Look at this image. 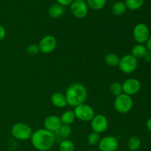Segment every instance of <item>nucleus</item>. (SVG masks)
<instances>
[{"label":"nucleus","instance_id":"nucleus-16","mask_svg":"<svg viewBox=\"0 0 151 151\" xmlns=\"http://www.w3.org/2000/svg\"><path fill=\"white\" fill-rule=\"evenodd\" d=\"M147 48H146L145 45H144V44H137L132 47L131 54L138 60V59L143 58L145 54L147 52Z\"/></svg>","mask_w":151,"mask_h":151},{"label":"nucleus","instance_id":"nucleus-20","mask_svg":"<svg viewBox=\"0 0 151 151\" xmlns=\"http://www.w3.org/2000/svg\"><path fill=\"white\" fill-rule=\"evenodd\" d=\"M142 141L138 137H131L128 141V148L129 151H137L141 147Z\"/></svg>","mask_w":151,"mask_h":151},{"label":"nucleus","instance_id":"nucleus-12","mask_svg":"<svg viewBox=\"0 0 151 151\" xmlns=\"http://www.w3.org/2000/svg\"><path fill=\"white\" fill-rule=\"evenodd\" d=\"M122 91L124 94L129 96L137 94L141 88V83L136 78H128L122 83Z\"/></svg>","mask_w":151,"mask_h":151},{"label":"nucleus","instance_id":"nucleus-6","mask_svg":"<svg viewBox=\"0 0 151 151\" xmlns=\"http://www.w3.org/2000/svg\"><path fill=\"white\" fill-rule=\"evenodd\" d=\"M118 66L122 73L131 74L138 66V60L131 54L125 55L123 57L120 58Z\"/></svg>","mask_w":151,"mask_h":151},{"label":"nucleus","instance_id":"nucleus-7","mask_svg":"<svg viewBox=\"0 0 151 151\" xmlns=\"http://www.w3.org/2000/svg\"><path fill=\"white\" fill-rule=\"evenodd\" d=\"M149 27L144 23H139L135 25L133 29V36L137 44H145L150 37Z\"/></svg>","mask_w":151,"mask_h":151},{"label":"nucleus","instance_id":"nucleus-14","mask_svg":"<svg viewBox=\"0 0 151 151\" xmlns=\"http://www.w3.org/2000/svg\"><path fill=\"white\" fill-rule=\"evenodd\" d=\"M50 100H51L52 104L58 109H63V108L66 107V106L68 105L65 94L61 92H59V91L53 93L52 94Z\"/></svg>","mask_w":151,"mask_h":151},{"label":"nucleus","instance_id":"nucleus-32","mask_svg":"<svg viewBox=\"0 0 151 151\" xmlns=\"http://www.w3.org/2000/svg\"><path fill=\"white\" fill-rule=\"evenodd\" d=\"M146 126H147V130H148L150 132H151V117H150L147 119V122H146Z\"/></svg>","mask_w":151,"mask_h":151},{"label":"nucleus","instance_id":"nucleus-15","mask_svg":"<svg viewBox=\"0 0 151 151\" xmlns=\"http://www.w3.org/2000/svg\"><path fill=\"white\" fill-rule=\"evenodd\" d=\"M65 12V8L63 6L60 5L58 3L53 4L49 7L48 13L49 16L52 19H58L61 17Z\"/></svg>","mask_w":151,"mask_h":151},{"label":"nucleus","instance_id":"nucleus-29","mask_svg":"<svg viewBox=\"0 0 151 151\" xmlns=\"http://www.w3.org/2000/svg\"><path fill=\"white\" fill-rule=\"evenodd\" d=\"M6 36V29L1 24H0V41H2Z\"/></svg>","mask_w":151,"mask_h":151},{"label":"nucleus","instance_id":"nucleus-1","mask_svg":"<svg viewBox=\"0 0 151 151\" xmlns=\"http://www.w3.org/2000/svg\"><path fill=\"white\" fill-rule=\"evenodd\" d=\"M30 142L37 151H49L55 144L56 135L45 128H40L32 132Z\"/></svg>","mask_w":151,"mask_h":151},{"label":"nucleus","instance_id":"nucleus-31","mask_svg":"<svg viewBox=\"0 0 151 151\" xmlns=\"http://www.w3.org/2000/svg\"><path fill=\"white\" fill-rule=\"evenodd\" d=\"M145 44H146L145 47L146 48H147V50H148V51L151 52V36L149 38V39L147 40V41L145 43Z\"/></svg>","mask_w":151,"mask_h":151},{"label":"nucleus","instance_id":"nucleus-18","mask_svg":"<svg viewBox=\"0 0 151 151\" xmlns=\"http://www.w3.org/2000/svg\"><path fill=\"white\" fill-rule=\"evenodd\" d=\"M119 60L120 58L115 53H108L104 58V61L109 66L111 67H115V66H118L119 63Z\"/></svg>","mask_w":151,"mask_h":151},{"label":"nucleus","instance_id":"nucleus-11","mask_svg":"<svg viewBox=\"0 0 151 151\" xmlns=\"http://www.w3.org/2000/svg\"><path fill=\"white\" fill-rule=\"evenodd\" d=\"M97 145L100 151H116L119 148V143L116 137L106 136L100 139Z\"/></svg>","mask_w":151,"mask_h":151},{"label":"nucleus","instance_id":"nucleus-19","mask_svg":"<svg viewBox=\"0 0 151 151\" xmlns=\"http://www.w3.org/2000/svg\"><path fill=\"white\" fill-rule=\"evenodd\" d=\"M127 7L123 1H116L111 7L112 13L115 16H122L126 12Z\"/></svg>","mask_w":151,"mask_h":151},{"label":"nucleus","instance_id":"nucleus-21","mask_svg":"<svg viewBox=\"0 0 151 151\" xmlns=\"http://www.w3.org/2000/svg\"><path fill=\"white\" fill-rule=\"evenodd\" d=\"M107 0H87L88 8L94 10H100L105 7Z\"/></svg>","mask_w":151,"mask_h":151},{"label":"nucleus","instance_id":"nucleus-24","mask_svg":"<svg viewBox=\"0 0 151 151\" xmlns=\"http://www.w3.org/2000/svg\"><path fill=\"white\" fill-rule=\"evenodd\" d=\"M109 91L111 93L112 95H114V97L120 95L121 94L123 93L122 83L119 82H113L109 86Z\"/></svg>","mask_w":151,"mask_h":151},{"label":"nucleus","instance_id":"nucleus-33","mask_svg":"<svg viewBox=\"0 0 151 151\" xmlns=\"http://www.w3.org/2000/svg\"><path fill=\"white\" fill-rule=\"evenodd\" d=\"M108 1H115V0H108Z\"/></svg>","mask_w":151,"mask_h":151},{"label":"nucleus","instance_id":"nucleus-8","mask_svg":"<svg viewBox=\"0 0 151 151\" xmlns=\"http://www.w3.org/2000/svg\"><path fill=\"white\" fill-rule=\"evenodd\" d=\"M70 11L77 19H83L87 16L88 7L85 0H74L70 4Z\"/></svg>","mask_w":151,"mask_h":151},{"label":"nucleus","instance_id":"nucleus-28","mask_svg":"<svg viewBox=\"0 0 151 151\" xmlns=\"http://www.w3.org/2000/svg\"><path fill=\"white\" fill-rule=\"evenodd\" d=\"M56 1H57V3L60 4V5L66 7V6L70 5L74 0H56Z\"/></svg>","mask_w":151,"mask_h":151},{"label":"nucleus","instance_id":"nucleus-17","mask_svg":"<svg viewBox=\"0 0 151 151\" xmlns=\"http://www.w3.org/2000/svg\"><path fill=\"white\" fill-rule=\"evenodd\" d=\"M60 120H61L62 125H71L75 121V115L73 111H66L63 112L60 116Z\"/></svg>","mask_w":151,"mask_h":151},{"label":"nucleus","instance_id":"nucleus-35","mask_svg":"<svg viewBox=\"0 0 151 151\" xmlns=\"http://www.w3.org/2000/svg\"><path fill=\"white\" fill-rule=\"evenodd\" d=\"M87 151H92V150H87Z\"/></svg>","mask_w":151,"mask_h":151},{"label":"nucleus","instance_id":"nucleus-5","mask_svg":"<svg viewBox=\"0 0 151 151\" xmlns=\"http://www.w3.org/2000/svg\"><path fill=\"white\" fill-rule=\"evenodd\" d=\"M73 111L76 119L82 122H91V119L95 116V112L93 108L85 103L75 107Z\"/></svg>","mask_w":151,"mask_h":151},{"label":"nucleus","instance_id":"nucleus-3","mask_svg":"<svg viewBox=\"0 0 151 151\" xmlns=\"http://www.w3.org/2000/svg\"><path fill=\"white\" fill-rule=\"evenodd\" d=\"M134 106V101L131 96L121 94L120 95L115 97L114 101V108L116 112L122 114L128 113L132 109Z\"/></svg>","mask_w":151,"mask_h":151},{"label":"nucleus","instance_id":"nucleus-4","mask_svg":"<svg viewBox=\"0 0 151 151\" xmlns=\"http://www.w3.org/2000/svg\"><path fill=\"white\" fill-rule=\"evenodd\" d=\"M32 131L30 126L24 122H17L11 128V134L16 139L27 141L30 139Z\"/></svg>","mask_w":151,"mask_h":151},{"label":"nucleus","instance_id":"nucleus-10","mask_svg":"<svg viewBox=\"0 0 151 151\" xmlns=\"http://www.w3.org/2000/svg\"><path fill=\"white\" fill-rule=\"evenodd\" d=\"M90 122L92 131L100 134L106 131L109 127V120L107 117L103 114L95 115Z\"/></svg>","mask_w":151,"mask_h":151},{"label":"nucleus","instance_id":"nucleus-22","mask_svg":"<svg viewBox=\"0 0 151 151\" xmlns=\"http://www.w3.org/2000/svg\"><path fill=\"white\" fill-rule=\"evenodd\" d=\"M59 150L60 151H75V146L72 141L69 139H65L60 141L59 144Z\"/></svg>","mask_w":151,"mask_h":151},{"label":"nucleus","instance_id":"nucleus-9","mask_svg":"<svg viewBox=\"0 0 151 151\" xmlns=\"http://www.w3.org/2000/svg\"><path fill=\"white\" fill-rule=\"evenodd\" d=\"M40 52L44 54H50L55 50L57 40L53 35H47L43 37L38 44Z\"/></svg>","mask_w":151,"mask_h":151},{"label":"nucleus","instance_id":"nucleus-13","mask_svg":"<svg viewBox=\"0 0 151 151\" xmlns=\"http://www.w3.org/2000/svg\"><path fill=\"white\" fill-rule=\"evenodd\" d=\"M61 125L62 122L60 116H57V115H50L44 119V128L52 133H56L57 131H58Z\"/></svg>","mask_w":151,"mask_h":151},{"label":"nucleus","instance_id":"nucleus-27","mask_svg":"<svg viewBox=\"0 0 151 151\" xmlns=\"http://www.w3.org/2000/svg\"><path fill=\"white\" fill-rule=\"evenodd\" d=\"M40 52L38 44H30L26 47V52L29 55H35Z\"/></svg>","mask_w":151,"mask_h":151},{"label":"nucleus","instance_id":"nucleus-25","mask_svg":"<svg viewBox=\"0 0 151 151\" xmlns=\"http://www.w3.org/2000/svg\"><path fill=\"white\" fill-rule=\"evenodd\" d=\"M100 134L98 133H96L94 131L90 133L87 137V142L91 146H96L98 145L100 141Z\"/></svg>","mask_w":151,"mask_h":151},{"label":"nucleus","instance_id":"nucleus-23","mask_svg":"<svg viewBox=\"0 0 151 151\" xmlns=\"http://www.w3.org/2000/svg\"><path fill=\"white\" fill-rule=\"evenodd\" d=\"M125 4L127 9L131 10H137L144 4V0H125Z\"/></svg>","mask_w":151,"mask_h":151},{"label":"nucleus","instance_id":"nucleus-34","mask_svg":"<svg viewBox=\"0 0 151 151\" xmlns=\"http://www.w3.org/2000/svg\"><path fill=\"white\" fill-rule=\"evenodd\" d=\"M150 68H151V62H150Z\"/></svg>","mask_w":151,"mask_h":151},{"label":"nucleus","instance_id":"nucleus-26","mask_svg":"<svg viewBox=\"0 0 151 151\" xmlns=\"http://www.w3.org/2000/svg\"><path fill=\"white\" fill-rule=\"evenodd\" d=\"M56 133L60 134V137H63L65 139H67L72 134V128H71L70 125H62L60 126V129L58 130V131H57Z\"/></svg>","mask_w":151,"mask_h":151},{"label":"nucleus","instance_id":"nucleus-30","mask_svg":"<svg viewBox=\"0 0 151 151\" xmlns=\"http://www.w3.org/2000/svg\"><path fill=\"white\" fill-rule=\"evenodd\" d=\"M143 59H144L145 61L148 62V63L150 62H150H151V52L147 50V52L145 54L144 57H143Z\"/></svg>","mask_w":151,"mask_h":151},{"label":"nucleus","instance_id":"nucleus-2","mask_svg":"<svg viewBox=\"0 0 151 151\" xmlns=\"http://www.w3.org/2000/svg\"><path fill=\"white\" fill-rule=\"evenodd\" d=\"M65 96L67 104L71 107H76L85 103L87 98V89L83 84L75 83L66 88Z\"/></svg>","mask_w":151,"mask_h":151}]
</instances>
